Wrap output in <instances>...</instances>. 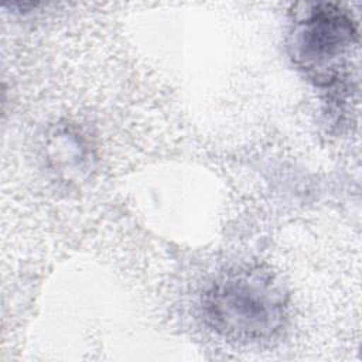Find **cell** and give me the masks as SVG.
Masks as SVG:
<instances>
[{
	"label": "cell",
	"mask_w": 362,
	"mask_h": 362,
	"mask_svg": "<svg viewBox=\"0 0 362 362\" xmlns=\"http://www.w3.org/2000/svg\"><path fill=\"white\" fill-rule=\"evenodd\" d=\"M208 322L232 339H260L281 328L286 298L270 274L239 269L219 277L204 297Z\"/></svg>",
	"instance_id": "1"
},
{
	"label": "cell",
	"mask_w": 362,
	"mask_h": 362,
	"mask_svg": "<svg viewBox=\"0 0 362 362\" xmlns=\"http://www.w3.org/2000/svg\"><path fill=\"white\" fill-rule=\"evenodd\" d=\"M291 35V55L315 79H332L355 41L351 17L334 4H314Z\"/></svg>",
	"instance_id": "2"
}]
</instances>
